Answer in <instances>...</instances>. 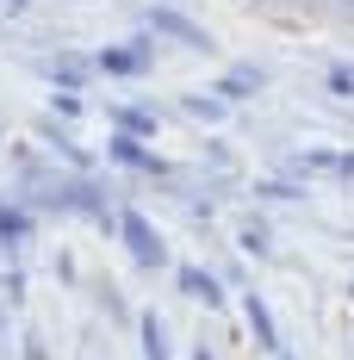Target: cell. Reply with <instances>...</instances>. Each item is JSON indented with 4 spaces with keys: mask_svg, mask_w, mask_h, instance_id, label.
Returning <instances> with one entry per match:
<instances>
[{
    "mask_svg": "<svg viewBox=\"0 0 354 360\" xmlns=\"http://www.w3.org/2000/svg\"><path fill=\"white\" fill-rule=\"evenodd\" d=\"M37 205H63L75 217H106V193L94 180H37Z\"/></svg>",
    "mask_w": 354,
    "mask_h": 360,
    "instance_id": "obj_1",
    "label": "cell"
},
{
    "mask_svg": "<svg viewBox=\"0 0 354 360\" xmlns=\"http://www.w3.org/2000/svg\"><path fill=\"white\" fill-rule=\"evenodd\" d=\"M118 236H125V249H131V261H137L143 274L168 267V243H162V230H156L143 212H125V217H118Z\"/></svg>",
    "mask_w": 354,
    "mask_h": 360,
    "instance_id": "obj_2",
    "label": "cell"
},
{
    "mask_svg": "<svg viewBox=\"0 0 354 360\" xmlns=\"http://www.w3.org/2000/svg\"><path fill=\"white\" fill-rule=\"evenodd\" d=\"M94 69L125 75V81H131V75H149L156 69V44H149V37H137V44H106V50L94 56Z\"/></svg>",
    "mask_w": 354,
    "mask_h": 360,
    "instance_id": "obj_3",
    "label": "cell"
},
{
    "mask_svg": "<svg viewBox=\"0 0 354 360\" xmlns=\"http://www.w3.org/2000/svg\"><path fill=\"white\" fill-rule=\"evenodd\" d=\"M143 19H149V25H156L162 37H175V44H187V50H199V56H212V32H206V25H193L187 13H175V6H149Z\"/></svg>",
    "mask_w": 354,
    "mask_h": 360,
    "instance_id": "obj_4",
    "label": "cell"
},
{
    "mask_svg": "<svg viewBox=\"0 0 354 360\" xmlns=\"http://www.w3.org/2000/svg\"><path fill=\"white\" fill-rule=\"evenodd\" d=\"M106 155L118 162V168H149V174H162V155H156L149 143H137V137H112Z\"/></svg>",
    "mask_w": 354,
    "mask_h": 360,
    "instance_id": "obj_5",
    "label": "cell"
},
{
    "mask_svg": "<svg viewBox=\"0 0 354 360\" xmlns=\"http://www.w3.org/2000/svg\"><path fill=\"white\" fill-rule=\"evenodd\" d=\"M180 292H187V298H199L206 311H224V286H217L206 267H180Z\"/></svg>",
    "mask_w": 354,
    "mask_h": 360,
    "instance_id": "obj_6",
    "label": "cell"
},
{
    "mask_svg": "<svg viewBox=\"0 0 354 360\" xmlns=\"http://www.w3.org/2000/svg\"><path fill=\"white\" fill-rule=\"evenodd\" d=\"M243 311H248V329H255V342H261V348H274V354H286V348H280V323H274V311H267L261 298H243Z\"/></svg>",
    "mask_w": 354,
    "mask_h": 360,
    "instance_id": "obj_7",
    "label": "cell"
},
{
    "mask_svg": "<svg viewBox=\"0 0 354 360\" xmlns=\"http://www.w3.org/2000/svg\"><path fill=\"white\" fill-rule=\"evenodd\" d=\"M137 335H143V360H175V354H168V329H162V317H156V311H143Z\"/></svg>",
    "mask_w": 354,
    "mask_h": 360,
    "instance_id": "obj_8",
    "label": "cell"
},
{
    "mask_svg": "<svg viewBox=\"0 0 354 360\" xmlns=\"http://www.w3.org/2000/svg\"><path fill=\"white\" fill-rule=\"evenodd\" d=\"M87 75H94V63H87V56H56V63H50V81H56L63 94H75Z\"/></svg>",
    "mask_w": 354,
    "mask_h": 360,
    "instance_id": "obj_9",
    "label": "cell"
},
{
    "mask_svg": "<svg viewBox=\"0 0 354 360\" xmlns=\"http://www.w3.org/2000/svg\"><path fill=\"white\" fill-rule=\"evenodd\" d=\"M149 131H156V112L149 106H118V137H149Z\"/></svg>",
    "mask_w": 354,
    "mask_h": 360,
    "instance_id": "obj_10",
    "label": "cell"
},
{
    "mask_svg": "<svg viewBox=\"0 0 354 360\" xmlns=\"http://www.w3.org/2000/svg\"><path fill=\"white\" fill-rule=\"evenodd\" d=\"M19 236H32V212L25 205H0V243H19Z\"/></svg>",
    "mask_w": 354,
    "mask_h": 360,
    "instance_id": "obj_11",
    "label": "cell"
},
{
    "mask_svg": "<svg viewBox=\"0 0 354 360\" xmlns=\"http://www.w3.org/2000/svg\"><path fill=\"white\" fill-rule=\"evenodd\" d=\"M187 112H193L199 124H224V118H230V106L212 100V94H187Z\"/></svg>",
    "mask_w": 354,
    "mask_h": 360,
    "instance_id": "obj_12",
    "label": "cell"
},
{
    "mask_svg": "<svg viewBox=\"0 0 354 360\" xmlns=\"http://www.w3.org/2000/svg\"><path fill=\"white\" fill-rule=\"evenodd\" d=\"M255 87H261V69H230L224 75V94H230V100H243V94H255Z\"/></svg>",
    "mask_w": 354,
    "mask_h": 360,
    "instance_id": "obj_13",
    "label": "cell"
},
{
    "mask_svg": "<svg viewBox=\"0 0 354 360\" xmlns=\"http://www.w3.org/2000/svg\"><path fill=\"white\" fill-rule=\"evenodd\" d=\"M305 162L323 168V174H342V180H348V149H342V155H336V149H317V155H305Z\"/></svg>",
    "mask_w": 354,
    "mask_h": 360,
    "instance_id": "obj_14",
    "label": "cell"
},
{
    "mask_svg": "<svg viewBox=\"0 0 354 360\" xmlns=\"http://www.w3.org/2000/svg\"><path fill=\"white\" fill-rule=\"evenodd\" d=\"M348 87H354L348 63H329V94H342V100H348Z\"/></svg>",
    "mask_w": 354,
    "mask_h": 360,
    "instance_id": "obj_15",
    "label": "cell"
},
{
    "mask_svg": "<svg viewBox=\"0 0 354 360\" xmlns=\"http://www.w3.org/2000/svg\"><path fill=\"white\" fill-rule=\"evenodd\" d=\"M50 112H56V118H81V100H75V94H56V100H50Z\"/></svg>",
    "mask_w": 354,
    "mask_h": 360,
    "instance_id": "obj_16",
    "label": "cell"
},
{
    "mask_svg": "<svg viewBox=\"0 0 354 360\" xmlns=\"http://www.w3.org/2000/svg\"><path fill=\"white\" fill-rule=\"evenodd\" d=\"M25 360H50V354H44V342H25Z\"/></svg>",
    "mask_w": 354,
    "mask_h": 360,
    "instance_id": "obj_17",
    "label": "cell"
},
{
    "mask_svg": "<svg viewBox=\"0 0 354 360\" xmlns=\"http://www.w3.org/2000/svg\"><path fill=\"white\" fill-rule=\"evenodd\" d=\"M6 6H13V13H25V0H6Z\"/></svg>",
    "mask_w": 354,
    "mask_h": 360,
    "instance_id": "obj_18",
    "label": "cell"
},
{
    "mask_svg": "<svg viewBox=\"0 0 354 360\" xmlns=\"http://www.w3.org/2000/svg\"><path fill=\"white\" fill-rule=\"evenodd\" d=\"M193 360H212V354H206V348H193Z\"/></svg>",
    "mask_w": 354,
    "mask_h": 360,
    "instance_id": "obj_19",
    "label": "cell"
},
{
    "mask_svg": "<svg viewBox=\"0 0 354 360\" xmlns=\"http://www.w3.org/2000/svg\"><path fill=\"white\" fill-rule=\"evenodd\" d=\"M162 6H175V0H162Z\"/></svg>",
    "mask_w": 354,
    "mask_h": 360,
    "instance_id": "obj_20",
    "label": "cell"
},
{
    "mask_svg": "<svg viewBox=\"0 0 354 360\" xmlns=\"http://www.w3.org/2000/svg\"><path fill=\"white\" fill-rule=\"evenodd\" d=\"M280 360H292V354H280Z\"/></svg>",
    "mask_w": 354,
    "mask_h": 360,
    "instance_id": "obj_21",
    "label": "cell"
}]
</instances>
